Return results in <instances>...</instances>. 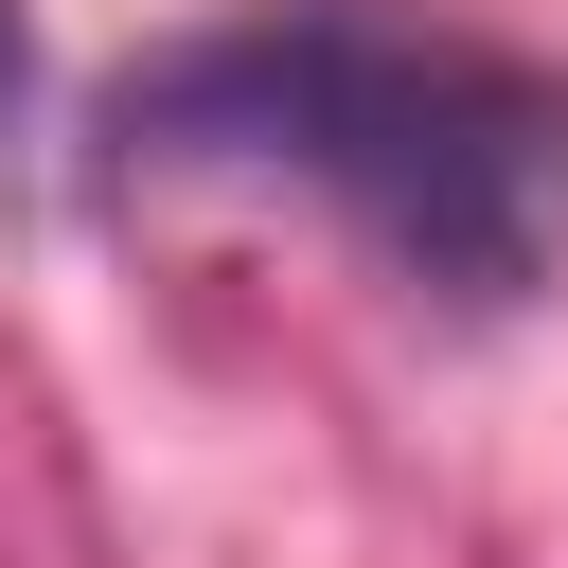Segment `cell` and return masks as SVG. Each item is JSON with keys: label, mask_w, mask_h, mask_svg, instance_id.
I'll list each match as a JSON object with an SVG mask.
<instances>
[{"label": "cell", "mask_w": 568, "mask_h": 568, "mask_svg": "<svg viewBox=\"0 0 568 568\" xmlns=\"http://www.w3.org/2000/svg\"><path fill=\"white\" fill-rule=\"evenodd\" d=\"M0 106H18V0H0Z\"/></svg>", "instance_id": "cell-2"}, {"label": "cell", "mask_w": 568, "mask_h": 568, "mask_svg": "<svg viewBox=\"0 0 568 568\" xmlns=\"http://www.w3.org/2000/svg\"><path fill=\"white\" fill-rule=\"evenodd\" d=\"M106 178H302L408 284L532 302L568 266V71L355 0H248L106 89Z\"/></svg>", "instance_id": "cell-1"}]
</instances>
